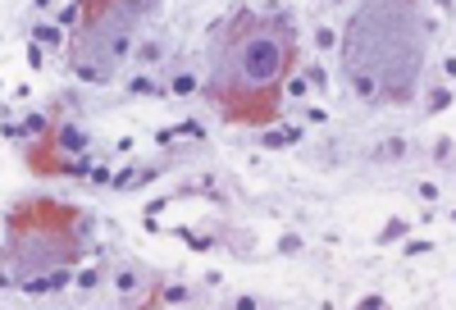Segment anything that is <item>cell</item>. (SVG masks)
<instances>
[{
	"label": "cell",
	"mask_w": 456,
	"mask_h": 310,
	"mask_svg": "<svg viewBox=\"0 0 456 310\" xmlns=\"http://www.w3.org/2000/svg\"><path fill=\"white\" fill-rule=\"evenodd\" d=\"M297 59V28L288 14L238 9L215 46L210 96L233 123H269L279 115L283 82Z\"/></svg>",
	"instance_id": "cell-1"
},
{
	"label": "cell",
	"mask_w": 456,
	"mask_h": 310,
	"mask_svg": "<svg viewBox=\"0 0 456 310\" xmlns=\"http://www.w3.org/2000/svg\"><path fill=\"white\" fill-rule=\"evenodd\" d=\"M429 55V23L415 5L379 0L361 5L342 33V74L361 101L407 105Z\"/></svg>",
	"instance_id": "cell-2"
},
{
	"label": "cell",
	"mask_w": 456,
	"mask_h": 310,
	"mask_svg": "<svg viewBox=\"0 0 456 310\" xmlns=\"http://www.w3.org/2000/svg\"><path fill=\"white\" fill-rule=\"evenodd\" d=\"M14 260L23 270H55L78 256V214L50 201H33L5 219Z\"/></svg>",
	"instance_id": "cell-3"
},
{
	"label": "cell",
	"mask_w": 456,
	"mask_h": 310,
	"mask_svg": "<svg viewBox=\"0 0 456 310\" xmlns=\"http://www.w3.org/2000/svg\"><path fill=\"white\" fill-rule=\"evenodd\" d=\"M151 5H87L83 33L69 50V69L83 82H110L115 69L133 50V14H146Z\"/></svg>",
	"instance_id": "cell-4"
},
{
	"label": "cell",
	"mask_w": 456,
	"mask_h": 310,
	"mask_svg": "<svg viewBox=\"0 0 456 310\" xmlns=\"http://www.w3.org/2000/svg\"><path fill=\"white\" fill-rule=\"evenodd\" d=\"M55 147H64V151H87V132L78 128V123H59V128H55Z\"/></svg>",
	"instance_id": "cell-5"
},
{
	"label": "cell",
	"mask_w": 456,
	"mask_h": 310,
	"mask_svg": "<svg viewBox=\"0 0 456 310\" xmlns=\"http://www.w3.org/2000/svg\"><path fill=\"white\" fill-rule=\"evenodd\" d=\"M192 91H197V78H192V74H178L174 78V96H192Z\"/></svg>",
	"instance_id": "cell-6"
},
{
	"label": "cell",
	"mask_w": 456,
	"mask_h": 310,
	"mask_svg": "<svg viewBox=\"0 0 456 310\" xmlns=\"http://www.w3.org/2000/svg\"><path fill=\"white\" fill-rule=\"evenodd\" d=\"M297 132H265V147H288Z\"/></svg>",
	"instance_id": "cell-7"
},
{
	"label": "cell",
	"mask_w": 456,
	"mask_h": 310,
	"mask_svg": "<svg viewBox=\"0 0 456 310\" xmlns=\"http://www.w3.org/2000/svg\"><path fill=\"white\" fill-rule=\"evenodd\" d=\"M115 283H119V292H128V287L137 283V274H133V270H119V274H115Z\"/></svg>",
	"instance_id": "cell-8"
},
{
	"label": "cell",
	"mask_w": 456,
	"mask_h": 310,
	"mask_svg": "<svg viewBox=\"0 0 456 310\" xmlns=\"http://www.w3.org/2000/svg\"><path fill=\"white\" fill-rule=\"evenodd\" d=\"M137 59H141V64H156V59H160V46H141Z\"/></svg>",
	"instance_id": "cell-9"
},
{
	"label": "cell",
	"mask_w": 456,
	"mask_h": 310,
	"mask_svg": "<svg viewBox=\"0 0 456 310\" xmlns=\"http://www.w3.org/2000/svg\"><path fill=\"white\" fill-rule=\"evenodd\" d=\"M238 310H256V302H251V297H238Z\"/></svg>",
	"instance_id": "cell-10"
}]
</instances>
